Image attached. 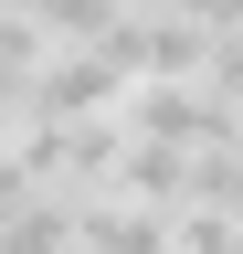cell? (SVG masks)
I'll use <instances>...</instances> for the list:
<instances>
[{"label":"cell","mask_w":243,"mask_h":254,"mask_svg":"<svg viewBox=\"0 0 243 254\" xmlns=\"http://www.w3.org/2000/svg\"><path fill=\"white\" fill-rule=\"evenodd\" d=\"M74 254H169V212L138 201V190H116V201L85 190L74 201Z\"/></svg>","instance_id":"cell-2"},{"label":"cell","mask_w":243,"mask_h":254,"mask_svg":"<svg viewBox=\"0 0 243 254\" xmlns=\"http://www.w3.org/2000/svg\"><path fill=\"white\" fill-rule=\"evenodd\" d=\"M0 138H11V106H0Z\"/></svg>","instance_id":"cell-7"},{"label":"cell","mask_w":243,"mask_h":254,"mask_svg":"<svg viewBox=\"0 0 243 254\" xmlns=\"http://www.w3.org/2000/svg\"><path fill=\"white\" fill-rule=\"evenodd\" d=\"M116 190H138V201H201V148H180V138H127V159H116Z\"/></svg>","instance_id":"cell-3"},{"label":"cell","mask_w":243,"mask_h":254,"mask_svg":"<svg viewBox=\"0 0 243 254\" xmlns=\"http://www.w3.org/2000/svg\"><path fill=\"white\" fill-rule=\"evenodd\" d=\"M32 190H43V180H32V159H21L11 138H0V212H21V201H32Z\"/></svg>","instance_id":"cell-6"},{"label":"cell","mask_w":243,"mask_h":254,"mask_svg":"<svg viewBox=\"0 0 243 254\" xmlns=\"http://www.w3.org/2000/svg\"><path fill=\"white\" fill-rule=\"evenodd\" d=\"M116 11L127 0H32V21H43V43H106Z\"/></svg>","instance_id":"cell-5"},{"label":"cell","mask_w":243,"mask_h":254,"mask_svg":"<svg viewBox=\"0 0 243 254\" xmlns=\"http://www.w3.org/2000/svg\"><path fill=\"white\" fill-rule=\"evenodd\" d=\"M233 106H243V95H233Z\"/></svg>","instance_id":"cell-8"},{"label":"cell","mask_w":243,"mask_h":254,"mask_svg":"<svg viewBox=\"0 0 243 254\" xmlns=\"http://www.w3.org/2000/svg\"><path fill=\"white\" fill-rule=\"evenodd\" d=\"M127 85L138 74H116L96 43H64V64L32 74V106H21V117H106V106H127Z\"/></svg>","instance_id":"cell-1"},{"label":"cell","mask_w":243,"mask_h":254,"mask_svg":"<svg viewBox=\"0 0 243 254\" xmlns=\"http://www.w3.org/2000/svg\"><path fill=\"white\" fill-rule=\"evenodd\" d=\"M0 254H74V190H32L21 212H0Z\"/></svg>","instance_id":"cell-4"}]
</instances>
